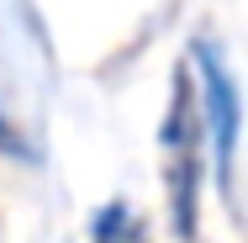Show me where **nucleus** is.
<instances>
[{
    "mask_svg": "<svg viewBox=\"0 0 248 243\" xmlns=\"http://www.w3.org/2000/svg\"><path fill=\"white\" fill-rule=\"evenodd\" d=\"M206 127H201V106L190 96V74L174 80V106L164 116V175L174 191V227L180 238H196V191H201V153Z\"/></svg>",
    "mask_w": 248,
    "mask_h": 243,
    "instance_id": "obj_1",
    "label": "nucleus"
},
{
    "mask_svg": "<svg viewBox=\"0 0 248 243\" xmlns=\"http://www.w3.org/2000/svg\"><path fill=\"white\" fill-rule=\"evenodd\" d=\"M196 64H201V127L211 132V153H217V175L222 191H232V153H238V85L222 69V58L211 43H196Z\"/></svg>",
    "mask_w": 248,
    "mask_h": 243,
    "instance_id": "obj_2",
    "label": "nucleus"
},
{
    "mask_svg": "<svg viewBox=\"0 0 248 243\" xmlns=\"http://www.w3.org/2000/svg\"><path fill=\"white\" fill-rule=\"evenodd\" d=\"M90 243H143V222H138V211L122 206V201H111V206L95 217V227H90Z\"/></svg>",
    "mask_w": 248,
    "mask_h": 243,
    "instance_id": "obj_3",
    "label": "nucleus"
},
{
    "mask_svg": "<svg viewBox=\"0 0 248 243\" xmlns=\"http://www.w3.org/2000/svg\"><path fill=\"white\" fill-rule=\"evenodd\" d=\"M0 148H5L11 159H32V153H27V138H21L16 127H5V116H0Z\"/></svg>",
    "mask_w": 248,
    "mask_h": 243,
    "instance_id": "obj_4",
    "label": "nucleus"
}]
</instances>
